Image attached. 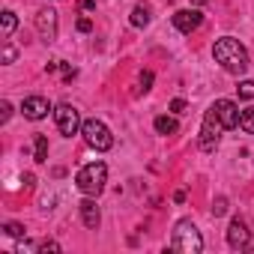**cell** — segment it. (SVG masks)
<instances>
[{"instance_id": "cell-1", "label": "cell", "mask_w": 254, "mask_h": 254, "mask_svg": "<svg viewBox=\"0 0 254 254\" xmlns=\"http://www.w3.org/2000/svg\"><path fill=\"white\" fill-rule=\"evenodd\" d=\"M212 57H215V63H218L224 72H230V75H242V72L248 69V51H245L242 42L233 39V36H221V39L212 45Z\"/></svg>"}, {"instance_id": "cell-2", "label": "cell", "mask_w": 254, "mask_h": 254, "mask_svg": "<svg viewBox=\"0 0 254 254\" xmlns=\"http://www.w3.org/2000/svg\"><path fill=\"white\" fill-rule=\"evenodd\" d=\"M171 251H183V254H200L203 251V236L194 227L191 218H180L174 224V236H171Z\"/></svg>"}, {"instance_id": "cell-3", "label": "cell", "mask_w": 254, "mask_h": 254, "mask_svg": "<svg viewBox=\"0 0 254 254\" xmlns=\"http://www.w3.org/2000/svg\"><path fill=\"white\" fill-rule=\"evenodd\" d=\"M105 183H108V165H105V162H90V165H84V168L78 171V177H75L78 191L87 194V197H99V194L105 191Z\"/></svg>"}, {"instance_id": "cell-4", "label": "cell", "mask_w": 254, "mask_h": 254, "mask_svg": "<svg viewBox=\"0 0 254 254\" xmlns=\"http://www.w3.org/2000/svg\"><path fill=\"white\" fill-rule=\"evenodd\" d=\"M81 135H84L87 147H93L96 153H105V150L114 147V135H111V129H108L102 120H96V117H93V120H84Z\"/></svg>"}, {"instance_id": "cell-5", "label": "cell", "mask_w": 254, "mask_h": 254, "mask_svg": "<svg viewBox=\"0 0 254 254\" xmlns=\"http://www.w3.org/2000/svg\"><path fill=\"white\" fill-rule=\"evenodd\" d=\"M221 132H224V126H221V120H218V114L209 108L206 114H203V126H200V150L203 153H215V147H218V141H221Z\"/></svg>"}, {"instance_id": "cell-6", "label": "cell", "mask_w": 254, "mask_h": 254, "mask_svg": "<svg viewBox=\"0 0 254 254\" xmlns=\"http://www.w3.org/2000/svg\"><path fill=\"white\" fill-rule=\"evenodd\" d=\"M54 120H57L60 135H66V138L78 135V132H81V126H84L78 108H72V105H57V108H54Z\"/></svg>"}, {"instance_id": "cell-7", "label": "cell", "mask_w": 254, "mask_h": 254, "mask_svg": "<svg viewBox=\"0 0 254 254\" xmlns=\"http://www.w3.org/2000/svg\"><path fill=\"white\" fill-rule=\"evenodd\" d=\"M36 30L42 36V42H54L57 39V9L54 6H42L36 12Z\"/></svg>"}, {"instance_id": "cell-8", "label": "cell", "mask_w": 254, "mask_h": 254, "mask_svg": "<svg viewBox=\"0 0 254 254\" xmlns=\"http://www.w3.org/2000/svg\"><path fill=\"white\" fill-rule=\"evenodd\" d=\"M227 245H230L233 251L251 248V230H248V224H245L242 218H233V221H230V227H227Z\"/></svg>"}, {"instance_id": "cell-9", "label": "cell", "mask_w": 254, "mask_h": 254, "mask_svg": "<svg viewBox=\"0 0 254 254\" xmlns=\"http://www.w3.org/2000/svg\"><path fill=\"white\" fill-rule=\"evenodd\" d=\"M171 21H174V27L180 33H194L203 24V12L200 9H180V12L171 15Z\"/></svg>"}, {"instance_id": "cell-10", "label": "cell", "mask_w": 254, "mask_h": 254, "mask_svg": "<svg viewBox=\"0 0 254 254\" xmlns=\"http://www.w3.org/2000/svg\"><path fill=\"white\" fill-rule=\"evenodd\" d=\"M48 111H51V102H48L45 96H27V99L21 102V114H24L27 120H45Z\"/></svg>"}, {"instance_id": "cell-11", "label": "cell", "mask_w": 254, "mask_h": 254, "mask_svg": "<svg viewBox=\"0 0 254 254\" xmlns=\"http://www.w3.org/2000/svg\"><path fill=\"white\" fill-rule=\"evenodd\" d=\"M212 111L218 114V120H221L224 129H236V126H239V108H236V102H230V99H218V102L212 105Z\"/></svg>"}, {"instance_id": "cell-12", "label": "cell", "mask_w": 254, "mask_h": 254, "mask_svg": "<svg viewBox=\"0 0 254 254\" xmlns=\"http://www.w3.org/2000/svg\"><path fill=\"white\" fill-rule=\"evenodd\" d=\"M78 209H81V221H84L90 230H96V227L102 224V212H99V206H96V197L81 200V203H78Z\"/></svg>"}, {"instance_id": "cell-13", "label": "cell", "mask_w": 254, "mask_h": 254, "mask_svg": "<svg viewBox=\"0 0 254 254\" xmlns=\"http://www.w3.org/2000/svg\"><path fill=\"white\" fill-rule=\"evenodd\" d=\"M153 129H156L159 135H177V132H180V123H177L174 117L162 114V117H156V120H153Z\"/></svg>"}, {"instance_id": "cell-14", "label": "cell", "mask_w": 254, "mask_h": 254, "mask_svg": "<svg viewBox=\"0 0 254 254\" xmlns=\"http://www.w3.org/2000/svg\"><path fill=\"white\" fill-rule=\"evenodd\" d=\"M33 162H39V165L48 162V138L45 135H36L33 138Z\"/></svg>"}, {"instance_id": "cell-15", "label": "cell", "mask_w": 254, "mask_h": 254, "mask_svg": "<svg viewBox=\"0 0 254 254\" xmlns=\"http://www.w3.org/2000/svg\"><path fill=\"white\" fill-rule=\"evenodd\" d=\"M150 24V6L147 3H138L132 9V27H147Z\"/></svg>"}, {"instance_id": "cell-16", "label": "cell", "mask_w": 254, "mask_h": 254, "mask_svg": "<svg viewBox=\"0 0 254 254\" xmlns=\"http://www.w3.org/2000/svg\"><path fill=\"white\" fill-rule=\"evenodd\" d=\"M239 129H242L245 135H254V105L239 111Z\"/></svg>"}, {"instance_id": "cell-17", "label": "cell", "mask_w": 254, "mask_h": 254, "mask_svg": "<svg viewBox=\"0 0 254 254\" xmlns=\"http://www.w3.org/2000/svg\"><path fill=\"white\" fill-rule=\"evenodd\" d=\"M0 21H3V39H9V36L15 33V27H18L15 12H12V9H3V12H0Z\"/></svg>"}, {"instance_id": "cell-18", "label": "cell", "mask_w": 254, "mask_h": 254, "mask_svg": "<svg viewBox=\"0 0 254 254\" xmlns=\"http://www.w3.org/2000/svg\"><path fill=\"white\" fill-rule=\"evenodd\" d=\"M36 251H39V254H48V251H51V254H60V242H54V239H42V242L36 245Z\"/></svg>"}, {"instance_id": "cell-19", "label": "cell", "mask_w": 254, "mask_h": 254, "mask_svg": "<svg viewBox=\"0 0 254 254\" xmlns=\"http://www.w3.org/2000/svg\"><path fill=\"white\" fill-rule=\"evenodd\" d=\"M150 87H153V72H150V69H144V72H141V78H138V93H147Z\"/></svg>"}, {"instance_id": "cell-20", "label": "cell", "mask_w": 254, "mask_h": 254, "mask_svg": "<svg viewBox=\"0 0 254 254\" xmlns=\"http://www.w3.org/2000/svg\"><path fill=\"white\" fill-rule=\"evenodd\" d=\"M3 233H6V236H12V239H21V236H24V227H21V224H15V221H9V224H3Z\"/></svg>"}, {"instance_id": "cell-21", "label": "cell", "mask_w": 254, "mask_h": 254, "mask_svg": "<svg viewBox=\"0 0 254 254\" xmlns=\"http://www.w3.org/2000/svg\"><path fill=\"white\" fill-rule=\"evenodd\" d=\"M15 57H18L15 45H12V42H3V63L9 66V63H15Z\"/></svg>"}, {"instance_id": "cell-22", "label": "cell", "mask_w": 254, "mask_h": 254, "mask_svg": "<svg viewBox=\"0 0 254 254\" xmlns=\"http://www.w3.org/2000/svg\"><path fill=\"white\" fill-rule=\"evenodd\" d=\"M236 90H239V96H242V99H254V81H239V87H236Z\"/></svg>"}, {"instance_id": "cell-23", "label": "cell", "mask_w": 254, "mask_h": 254, "mask_svg": "<svg viewBox=\"0 0 254 254\" xmlns=\"http://www.w3.org/2000/svg\"><path fill=\"white\" fill-rule=\"evenodd\" d=\"M9 117H12V105L0 102V123H9Z\"/></svg>"}, {"instance_id": "cell-24", "label": "cell", "mask_w": 254, "mask_h": 254, "mask_svg": "<svg viewBox=\"0 0 254 254\" xmlns=\"http://www.w3.org/2000/svg\"><path fill=\"white\" fill-rule=\"evenodd\" d=\"M224 212H227V200H224V197H218V200L212 203V215H224Z\"/></svg>"}, {"instance_id": "cell-25", "label": "cell", "mask_w": 254, "mask_h": 254, "mask_svg": "<svg viewBox=\"0 0 254 254\" xmlns=\"http://www.w3.org/2000/svg\"><path fill=\"white\" fill-rule=\"evenodd\" d=\"M75 27H78L81 33H90V30H93V21H90V18H78V24H75Z\"/></svg>"}, {"instance_id": "cell-26", "label": "cell", "mask_w": 254, "mask_h": 254, "mask_svg": "<svg viewBox=\"0 0 254 254\" xmlns=\"http://www.w3.org/2000/svg\"><path fill=\"white\" fill-rule=\"evenodd\" d=\"M171 111H174V114H183V111H186V99H174V102H171Z\"/></svg>"}, {"instance_id": "cell-27", "label": "cell", "mask_w": 254, "mask_h": 254, "mask_svg": "<svg viewBox=\"0 0 254 254\" xmlns=\"http://www.w3.org/2000/svg\"><path fill=\"white\" fill-rule=\"evenodd\" d=\"M81 9H84V12H93V9H96V0H81Z\"/></svg>"}, {"instance_id": "cell-28", "label": "cell", "mask_w": 254, "mask_h": 254, "mask_svg": "<svg viewBox=\"0 0 254 254\" xmlns=\"http://www.w3.org/2000/svg\"><path fill=\"white\" fill-rule=\"evenodd\" d=\"M174 200H177V203H183V200H186V191H183V189H180V191H174Z\"/></svg>"}, {"instance_id": "cell-29", "label": "cell", "mask_w": 254, "mask_h": 254, "mask_svg": "<svg viewBox=\"0 0 254 254\" xmlns=\"http://www.w3.org/2000/svg\"><path fill=\"white\" fill-rule=\"evenodd\" d=\"M191 3H194V6H203V3H209V0H191Z\"/></svg>"}, {"instance_id": "cell-30", "label": "cell", "mask_w": 254, "mask_h": 254, "mask_svg": "<svg viewBox=\"0 0 254 254\" xmlns=\"http://www.w3.org/2000/svg\"><path fill=\"white\" fill-rule=\"evenodd\" d=\"M168 3H174V0H168Z\"/></svg>"}]
</instances>
